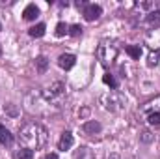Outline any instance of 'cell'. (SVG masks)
<instances>
[{
    "instance_id": "cell-1",
    "label": "cell",
    "mask_w": 160,
    "mask_h": 159,
    "mask_svg": "<svg viewBox=\"0 0 160 159\" xmlns=\"http://www.w3.org/2000/svg\"><path fill=\"white\" fill-rule=\"evenodd\" d=\"M47 140H48V131L38 122H28L19 131V144L32 152L43 148L47 144Z\"/></svg>"
},
{
    "instance_id": "cell-2",
    "label": "cell",
    "mask_w": 160,
    "mask_h": 159,
    "mask_svg": "<svg viewBox=\"0 0 160 159\" xmlns=\"http://www.w3.org/2000/svg\"><path fill=\"white\" fill-rule=\"evenodd\" d=\"M118 52H119V49L114 41H101V45L97 47V58L104 66H110L118 58Z\"/></svg>"
},
{
    "instance_id": "cell-3",
    "label": "cell",
    "mask_w": 160,
    "mask_h": 159,
    "mask_svg": "<svg viewBox=\"0 0 160 159\" xmlns=\"http://www.w3.org/2000/svg\"><path fill=\"white\" fill-rule=\"evenodd\" d=\"M63 90H65V86H63V82H60V80H56V82H52L43 94H45V97L48 99V101H52V99H56V97H60L62 94H63Z\"/></svg>"
},
{
    "instance_id": "cell-4",
    "label": "cell",
    "mask_w": 160,
    "mask_h": 159,
    "mask_svg": "<svg viewBox=\"0 0 160 159\" xmlns=\"http://www.w3.org/2000/svg\"><path fill=\"white\" fill-rule=\"evenodd\" d=\"M102 15V8L99 4H88L84 8V19L86 21H97Z\"/></svg>"
},
{
    "instance_id": "cell-5",
    "label": "cell",
    "mask_w": 160,
    "mask_h": 159,
    "mask_svg": "<svg viewBox=\"0 0 160 159\" xmlns=\"http://www.w3.org/2000/svg\"><path fill=\"white\" fill-rule=\"evenodd\" d=\"M73 142H75L73 133H71V131H65V133H62V137H60V140H58V150L65 152V150H69V148L73 146Z\"/></svg>"
},
{
    "instance_id": "cell-6",
    "label": "cell",
    "mask_w": 160,
    "mask_h": 159,
    "mask_svg": "<svg viewBox=\"0 0 160 159\" xmlns=\"http://www.w3.org/2000/svg\"><path fill=\"white\" fill-rule=\"evenodd\" d=\"M75 64H77L75 54H62V56L58 58V66H60L62 69H71Z\"/></svg>"
},
{
    "instance_id": "cell-7",
    "label": "cell",
    "mask_w": 160,
    "mask_h": 159,
    "mask_svg": "<svg viewBox=\"0 0 160 159\" xmlns=\"http://www.w3.org/2000/svg\"><path fill=\"white\" fill-rule=\"evenodd\" d=\"M39 15V8L36 4H28L22 11V19L24 21H36V17Z\"/></svg>"
},
{
    "instance_id": "cell-8",
    "label": "cell",
    "mask_w": 160,
    "mask_h": 159,
    "mask_svg": "<svg viewBox=\"0 0 160 159\" xmlns=\"http://www.w3.org/2000/svg\"><path fill=\"white\" fill-rule=\"evenodd\" d=\"M82 131H84L86 135H95V133L101 131V123L95 122V120H88V122L82 125Z\"/></svg>"
},
{
    "instance_id": "cell-9",
    "label": "cell",
    "mask_w": 160,
    "mask_h": 159,
    "mask_svg": "<svg viewBox=\"0 0 160 159\" xmlns=\"http://www.w3.org/2000/svg\"><path fill=\"white\" fill-rule=\"evenodd\" d=\"M73 159H95V156L91 154V150H89V148H86V146H80L78 150H75Z\"/></svg>"
},
{
    "instance_id": "cell-10",
    "label": "cell",
    "mask_w": 160,
    "mask_h": 159,
    "mask_svg": "<svg viewBox=\"0 0 160 159\" xmlns=\"http://www.w3.org/2000/svg\"><path fill=\"white\" fill-rule=\"evenodd\" d=\"M13 140V135L9 129H6V125L0 123V144H9Z\"/></svg>"
},
{
    "instance_id": "cell-11",
    "label": "cell",
    "mask_w": 160,
    "mask_h": 159,
    "mask_svg": "<svg viewBox=\"0 0 160 159\" xmlns=\"http://www.w3.org/2000/svg\"><path fill=\"white\" fill-rule=\"evenodd\" d=\"M145 23L155 26V25H160V9H155V11H149L147 17H145Z\"/></svg>"
},
{
    "instance_id": "cell-12",
    "label": "cell",
    "mask_w": 160,
    "mask_h": 159,
    "mask_svg": "<svg viewBox=\"0 0 160 159\" xmlns=\"http://www.w3.org/2000/svg\"><path fill=\"white\" fill-rule=\"evenodd\" d=\"M45 30H47V26L39 23V25H36V26H32L30 30H28V34L32 36V38H41V36H45Z\"/></svg>"
},
{
    "instance_id": "cell-13",
    "label": "cell",
    "mask_w": 160,
    "mask_h": 159,
    "mask_svg": "<svg viewBox=\"0 0 160 159\" xmlns=\"http://www.w3.org/2000/svg\"><path fill=\"white\" fill-rule=\"evenodd\" d=\"M127 52H128L134 60H140V56L143 54V49H142L140 45H128V47H127Z\"/></svg>"
},
{
    "instance_id": "cell-14",
    "label": "cell",
    "mask_w": 160,
    "mask_h": 159,
    "mask_svg": "<svg viewBox=\"0 0 160 159\" xmlns=\"http://www.w3.org/2000/svg\"><path fill=\"white\" fill-rule=\"evenodd\" d=\"M13 157L15 159H34V152L28 150V148H19Z\"/></svg>"
},
{
    "instance_id": "cell-15",
    "label": "cell",
    "mask_w": 160,
    "mask_h": 159,
    "mask_svg": "<svg viewBox=\"0 0 160 159\" xmlns=\"http://www.w3.org/2000/svg\"><path fill=\"white\" fill-rule=\"evenodd\" d=\"M47 68H48V60H47L45 56H38V58H36V69H38L39 73H45Z\"/></svg>"
},
{
    "instance_id": "cell-16",
    "label": "cell",
    "mask_w": 160,
    "mask_h": 159,
    "mask_svg": "<svg viewBox=\"0 0 160 159\" xmlns=\"http://www.w3.org/2000/svg\"><path fill=\"white\" fill-rule=\"evenodd\" d=\"M102 80H104V84H108L112 90H116V88H118V80H116V77H114V75L104 73V75H102Z\"/></svg>"
},
{
    "instance_id": "cell-17",
    "label": "cell",
    "mask_w": 160,
    "mask_h": 159,
    "mask_svg": "<svg viewBox=\"0 0 160 159\" xmlns=\"http://www.w3.org/2000/svg\"><path fill=\"white\" fill-rule=\"evenodd\" d=\"M136 8H140V9H151V11H155V9L158 8V4H157V2H138V4H136Z\"/></svg>"
},
{
    "instance_id": "cell-18",
    "label": "cell",
    "mask_w": 160,
    "mask_h": 159,
    "mask_svg": "<svg viewBox=\"0 0 160 159\" xmlns=\"http://www.w3.org/2000/svg\"><path fill=\"white\" fill-rule=\"evenodd\" d=\"M65 34H69V26H67L65 23H58V26H56V36L62 38V36H65Z\"/></svg>"
},
{
    "instance_id": "cell-19",
    "label": "cell",
    "mask_w": 160,
    "mask_h": 159,
    "mask_svg": "<svg viewBox=\"0 0 160 159\" xmlns=\"http://www.w3.org/2000/svg\"><path fill=\"white\" fill-rule=\"evenodd\" d=\"M147 122L151 125H160V112H149L147 114Z\"/></svg>"
},
{
    "instance_id": "cell-20",
    "label": "cell",
    "mask_w": 160,
    "mask_h": 159,
    "mask_svg": "<svg viewBox=\"0 0 160 159\" xmlns=\"http://www.w3.org/2000/svg\"><path fill=\"white\" fill-rule=\"evenodd\" d=\"M158 58H160V51L151 52V54H149V62H147V64H149V66H157V64H158Z\"/></svg>"
},
{
    "instance_id": "cell-21",
    "label": "cell",
    "mask_w": 160,
    "mask_h": 159,
    "mask_svg": "<svg viewBox=\"0 0 160 159\" xmlns=\"http://www.w3.org/2000/svg\"><path fill=\"white\" fill-rule=\"evenodd\" d=\"M69 34L75 36V38L80 36V34H82V26H80V25H73V26H69Z\"/></svg>"
},
{
    "instance_id": "cell-22",
    "label": "cell",
    "mask_w": 160,
    "mask_h": 159,
    "mask_svg": "<svg viewBox=\"0 0 160 159\" xmlns=\"http://www.w3.org/2000/svg\"><path fill=\"white\" fill-rule=\"evenodd\" d=\"M140 140L147 144V142H151V140H153V135H151L149 131H142V135H140Z\"/></svg>"
},
{
    "instance_id": "cell-23",
    "label": "cell",
    "mask_w": 160,
    "mask_h": 159,
    "mask_svg": "<svg viewBox=\"0 0 160 159\" xmlns=\"http://www.w3.org/2000/svg\"><path fill=\"white\" fill-rule=\"evenodd\" d=\"M4 111H6V112H9L11 116H17V109H15L11 103H9V105H4Z\"/></svg>"
},
{
    "instance_id": "cell-24",
    "label": "cell",
    "mask_w": 160,
    "mask_h": 159,
    "mask_svg": "<svg viewBox=\"0 0 160 159\" xmlns=\"http://www.w3.org/2000/svg\"><path fill=\"white\" fill-rule=\"evenodd\" d=\"M43 159H58V156L56 154H48V156H45Z\"/></svg>"
},
{
    "instance_id": "cell-25",
    "label": "cell",
    "mask_w": 160,
    "mask_h": 159,
    "mask_svg": "<svg viewBox=\"0 0 160 159\" xmlns=\"http://www.w3.org/2000/svg\"><path fill=\"white\" fill-rule=\"evenodd\" d=\"M108 159H121V157L118 156V154H110V156H108Z\"/></svg>"
},
{
    "instance_id": "cell-26",
    "label": "cell",
    "mask_w": 160,
    "mask_h": 159,
    "mask_svg": "<svg viewBox=\"0 0 160 159\" xmlns=\"http://www.w3.org/2000/svg\"><path fill=\"white\" fill-rule=\"evenodd\" d=\"M0 54H2V45H0Z\"/></svg>"
},
{
    "instance_id": "cell-27",
    "label": "cell",
    "mask_w": 160,
    "mask_h": 159,
    "mask_svg": "<svg viewBox=\"0 0 160 159\" xmlns=\"http://www.w3.org/2000/svg\"><path fill=\"white\" fill-rule=\"evenodd\" d=\"M0 30H2V25H0Z\"/></svg>"
}]
</instances>
